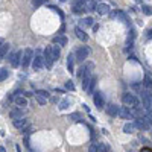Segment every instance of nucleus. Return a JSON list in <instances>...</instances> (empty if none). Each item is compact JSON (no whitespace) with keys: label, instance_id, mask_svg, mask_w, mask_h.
I'll use <instances>...</instances> for the list:
<instances>
[{"label":"nucleus","instance_id":"1","mask_svg":"<svg viewBox=\"0 0 152 152\" xmlns=\"http://www.w3.org/2000/svg\"><path fill=\"white\" fill-rule=\"evenodd\" d=\"M122 100H123V105L128 107L129 110H135V108H138V99L134 94H131V93H125Z\"/></svg>","mask_w":152,"mask_h":152},{"label":"nucleus","instance_id":"2","mask_svg":"<svg viewBox=\"0 0 152 152\" xmlns=\"http://www.w3.org/2000/svg\"><path fill=\"white\" fill-rule=\"evenodd\" d=\"M140 99L143 102V107L148 111H152V93L149 90H142L140 91Z\"/></svg>","mask_w":152,"mask_h":152},{"label":"nucleus","instance_id":"3","mask_svg":"<svg viewBox=\"0 0 152 152\" xmlns=\"http://www.w3.org/2000/svg\"><path fill=\"white\" fill-rule=\"evenodd\" d=\"M32 59H34V52H32V49H26L23 52V58H21V67L28 69Z\"/></svg>","mask_w":152,"mask_h":152},{"label":"nucleus","instance_id":"4","mask_svg":"<svg viewBox=\"0 0 152 152\" xmlns=\"http://www.w3.org/2000/svg\"><path fill=\"white\" fill-rule=\"evenodd\" d=\"M88 53H90V49L87 47V46H82V47H79L78 50H76V53H75V59L78 62H82L84 59L88 56Z\"/></svg>","mask_w":152,"mask_h":152},{"label":"nucleus","instance_id":"5","mask_svg":"<svg viewBox=\"0 0 152 152\" xmlns=\"http://www.w3.org/2000/svg\"><path fill=\"white\" fill-rule=\"evenodd\" d=\"M134 123H135V126H137L138 129H142V131H143V129L146 131V129H151V128H152V123H151L146 117H138V119H135Z\"/></svg>","mask_w":152,"mask_h":152},{"label":"nucleus","instance_id":"6","mask_svg":"<svg viewBox=\"0 0 152 152\" xmlns=\"http://www.w3.org/2000/svg\"><path fill=\"white\" fill-rule=\"evenodd\" d=\"M43 66H44V56L37 50L34 59H32V67H34V70H40Z\"/></svg>","mask_w":152,"mask_h":152},{"label":"nucleus","instance_id":"7","mask_svg":"<svg viewBox=\"0 0 152 152\" xmlns=\"http://www.w3.org/2000/svg\"><path fill=\"white\" fill-rule=\"evenodd\" d=\"M93 102H94V107L96 108L102 110V108L105 107V97H104V94H102L100 91H96V93L93 94Z\"/></svg>","mask_w":152,"mask_h":152},{"label":"nucleus","instance_id":"8","mask_svg":"<svg viewBox=\"0 0 152 152\" xmlns=\"http://www.w3.org/2000/svg\"><path fill=\"white\" fill-rule=\"evenodd\" d=\"M43 56H44V66H46L47 69H50V67H52V64H53L52 49H50V47H46V49H44V52H43Z\"/></svg>","mask_w":152,"mask_h":152},{"label":"nucleus","instance_id":"9","mask_svg":"<svg viewBox=\"0 0 152 152\" xmlns=\"http://www.w3.org/2000/svg\"><path fill=\"white\" fill-rule=\"evenodd\" d=\"M47 97H49V93L44 90H38L35 93V99L40 105H46L47 104Z\"/></svg>","mask_w":152,"mask_h":152},{"label":"nucleus","instance_id":"10","mask_svg":"<svg viewBox=\"0 0 152 152\" xmlns=\"http://www.w3.org/2000/svg\"><path fill=\"white\" fill-rule=\"evenodd\" d=\"M14 123V126L18 129V131H21L23 132L26 128L29 126V122H28V119H24V117H21V119H15V120L12 122Z\"/></svg>","mask_w":152,"mask_h":152},{"label":"nucleus","instance_id":"11","mask_svg":"<svg viewBox=\"0 0 152 152\" xmlns=\"http://www.w3.org/2000/svg\"><path fill=\"white\" fill-rule=\"evenodd\" d=\"M21 58H23V55H21V52H14L12 55L9 56V62H11V66L12 67H18V64L21 61Z\"/></svg>","mask_w":152,"mask_h":152},{"label":"nucleus","instance_id":"12","mask_svg":"<svg viewBox=\"0 0 152 152\" xmlns=\"http://www.w3.org/2000/svg\"><path fill=\"white\" fill-rule=\"evenodd\" d=\"M119 117H122V119H132L134 117L132 110H129L128 107H120V108H119Z\"/></svg>","mask_w":152,"mask_h":152},{"label":"nucleus","instance_id":"13","mask_svg":"<svg viewBox=\"0 0 152 152\" xmlns=\"http://www.w3.org/2000/svg\"><path fill=\"white\" fill-rule=\"evenodd\" d=\"M82 8L84 11H94L97 9V5L94 0H82Z\"/></svg>","mask_w":152,"mask_h":152},{"label":"nucleus","instance_id":"14","mask_svg":"<svg viewBox=\"0 0 152 152\" xmlns=\"http://www.w3.org/2000/svg\"><path fill=\"white\" fill-rule=\"evenodd\" d=\"M9 116H11V119H21L24 116V110H21V108H14V110H11L9 111Z\"/></svg>","mask_w":152,"mask_h":152},{"label":"nucleus","instance_id":"15","mask_svg":"<svg viewBox=\"0 0 152 152\" xmlns=\"http://www.w3.org/2000/svg\"><path fill=\"white\" fill-rule=\"evenodd\" d=\"M107 113L110 114L111 117H116V116H119V107L114 105V104H110L107 107Z\"/></svg>","mask_w":152,"mask_h":152},{"label":"nucleus","instance_id":"16","mask_svg":"<svg viewBox=\"0 0 152 152\" xmlns=\"http://www.w3.org/2000/svg\"><path fill=\"white\" fill-rule=\"evenodd\" d=\"M135 129H137L135 123H134V122H128V123L123 126V132H126V134H132V132H135Z\"/></svg>","mask_w":152,"mask_h":152},{"label":"nucleus","instance_id":"17","mask_svg":"<svg viewBox=\"0 0 152 152\" xmlns=\"http://www.w3.org/2000/svg\"><path fill=\"white\" fill-rule=\"evenodd\" d=\"M75 34H76V37H78L79 40H82V41H87V40H88V37H87V34L84 32V29L79 28V26L75 29Z\"/></svg>","mask_w":152,"mask_h":152},{"label":"nucleus","instance_id":"18","mask_svg":"<svg viewBox=\"0 0 152 152\" xmlns=\"http://www.w3.org/2000/svg\"><path fill=\"white\" fill-rule=\"evenodd\" d=\"M97 12H99L100 15H107L108 12H110V6H108L107 3H100V5H97Z\"/></svg>","mask_w":152,"mask_h":152},{"label":"nucleus","instance_id":"19","mask_svg":"<svg viewBox=\"0 0 152 152\" xmlns=\"http://www.w3.org/2000/svg\"><path fill=\"white\" fill-rule=\"evenodd\" d=\"M53 43L58 44V46H66L67 44V38L64 35H56L55 38H53Z\"/></svg>","mask_w":152,"mask_h":152},{"label":"nucleus","instance_id":"20","mask_svg":"<svg viewBox=\"0 0 152 152\" xmlns=\"http://www.w3.org/2000/svg\"><path fill=\"white\" fill-rule=\"evenodd\" d=\"M90 26H93V18L91 17H85V18H82L81 20V26L79 28H90Z\"/></svg>","mask_w":152,"mask_h":152},{"label":"nucleus","instance_id":"21","mask_svg":"<svg viewBox=\"0 0 152 152\" xmlns=\"http://www.w3.org/2000/svg\"><path fill=\"white\" fill-rule=\"evenodd\" d=\"M15 105H17L18 108H21V107H26L28 105V100H26V97H21V96H17L15 97Z\"/></svg>","mask_w":152,"mask_h":152},{"label":"nucleus","instance_id":"22","mask_svg":"<svg viewBox=\"0 0 152 152\" xmlns=\"http://www.w3.org/2000/svg\"><path fill=\"white\" fill-rule=\"evenodd\" d=\"M75 55H72V53H70V55L67 56V69H69V72H73V66H75Z\"/></svg>","mask_w":152,"mask_h":152},{"label":"nucleus","instance_id":"23","mask_svg":"<svg viewBox=\"0 0 152 152\" xmlns=\"http://www.w3.org/2000/svg\"><path fill=\"white\" fill-rule=\"evenodd\" d=\"M8 50H9V44L8 43H3V44L0 46V59L5 58V55L8 53Z\"/></svg>","mask_w":152,"mask_h":152},{"label":"nucleus","instance_id":"24","mask_svg":"<svg viewBox=\"0 0 152 152\" xmlns=\"http://www.w3.org/2000/svg\"><path fill=\"white\" fill-rule=\"evenodd\" d=\"M143 87H145L146 90L152 91V79L149 78V76H146V78L143 79Z\"/></svg>","mask_w":152,"mask_h":152},{"label":"nucleus","instance_id":"25","mask_svg":"<svg viewBox=\"0 0 152 152\" xmlns=\"http://www.w3.org/2000/svg\"><path fill=\"white\" fill-rule=\"evenodd\" d=\"M93 79H94L93 76H88V78H85L82 82H81V84H82V88H84L85 91L88 90V87H90V84H91V81H93Z\"/></svg>","mask_w":152,"mask_h":152},{"label":"nucleus","instance_id":"26","mask_svg":"<svg viewBox=\"0 0 152 152\" xmlns=\"http://www.w3.org/2000/svg\"><path fill=\"white\" fill-rule=\"evenodd\" d=\"M50 49H52V56H53V61H56V59L59 58V53H61V52H59L58 46H52Z\"/></svg>","mask_w":152,"mask_h":152},{"label":"nucleus","instance_id":"27","mask_svg":"<svg viewBox=\"0 0 152 152\" xmlns=\"http://www.w3.org/2000/svg\"><path fill=\"white\" fill-rule=\"evenodd\" d=\"M8 75H9V72H8V69H0V82H3L5 79L8 78Z\"/></svg>","mask_w":152,"mask_h":152},{"label":"nucleus","instance_id":"28","mask_svg":"<svg viewBox=\"0 0 152 152\" xmlns=\"http://www.w3.org/2000/svg\"><path fill=\"white\" fill-rule=\"evenodd\" d=\"M47 0H32V6L34 8H40L41 5H44Z\"/></svg>","mask_w":152,"mask_h":152},{"label":"nucleus","instance_id":"29","mask_svg":"<svg viewBox=\"0 0 152 152\" xmlns=\"http://www.w3.org/2000/svg\"><path fill=\"white\" fill-rule=\"evenodd\" d=\"M70 105V99H69V97H67V99H64L62 102H61V104H59V110H66V108Z\"/></svg>","mask_w":152,"mask_h":152},{"label":"nucleus","instance_id":"30","mask_svg":"<svg viewBox=\"0 0 152 152\" xmlns=\"http://www.w3.org/2000/svg\"><path fill=\"white\" fill-rule=\"evenodd\" d=\"M97 151H99V143H91L88 148V152H97Z\"/></svg>","mask_w":152,"mask_h":152},{"label":"nucleus","instance_id":"31","mask_svg":"<svg viewBox=\"0 0 152 152\" xmlns=\"http://www.w3.org/2000/svg\"><path fill=\"white\" fill-rule=\"evenodd\" d=\"M97 152H110V148H108L107 145H104V143H99V151Z\"/></svg>","mask_w":152,"mask_h":152},{"label":"nucleus","instance_id":"32","mask_svg":"<svg viewBox=\"0 0 152 152\" xmlns=\"http://www.w3.org/2000/svg\"><path fill=\"white\" fill-rule=\"evenodd\" d=\"M117 17L120 18V20H123V23H125V24H128V18H126V15H125L123 12H117Z\"/></svg>","mask_w":152,"mask_h":152},{"label":"nucleus","instance_id":"33","mask_svg":"<svg viewBox=\"0 0 152 152\" xmlns=\"http://www.w3.org/2000/svg\"><path fill=\"white\" fill-rule=\"evenodd\" d=\"M143 12L146 15H152V8L151 6H143Z\"/></svg>","mask_w":152,"mask_h":152},{"label":"nucleus","instance_id":"34","mask_svg":"<svg viewBox=\"0 0 152 152\" xmlns=\"http://www.w3.org/2000/svg\"><path fill=\"white\" fill-rule=\"evenodd\" d=\"M79 117H81V116H79V113H72V114L69 116V119H72V120H78Z\"/></svg>","mask_w":152,"mask_h":152},{"label":"nucleus","instance_id":"35","mask_svg":"<svg viewBox=\"0 0 152 152\" xmlns=\"http://www.w3.org/2000/svg\"><path fill=\"white\" fill-rule=\"evenodd\" d=\"M66 88L67 90H75V85H73L72 81H67V82H66Z\"/></svg>","mask_w":152,"mask_h":152},{"label":"nucleus","instance_id":"36","mask_svg":"<svg viewBox=\"0 0 152 152\" xmlns=\"http://www.w3.org/2000/svg\"><path fill=\"white\" fill-rule=\"evenodd\" d=\"M32 131H34V126H31V125H29V126H28V128H26V129H24V131H23V132H24L26 135H28V134H31Z\"/></svg>","mask_w":152,"mask_h":152},{"label":"nucleus","instance_id":"37","mask_svg":"<svg viewBox=\"0 0 152 152\" xmlns=\"http://www.w3.org/2000/svg\"><path fill=\"white\" fill-rule=\"evenodd\" d=\"M142 152H152V149H149V148H143Z\"/></svg>","mask_w":152,"mask_h":152},{"label":"nucleus","instance_id":"38","mask_svg":"<svg viewBox=\"0 0 152 152\" xmlns=\"http://www.w3.org/2000/svg\"><path fill=\"white\" fill-rule=\"evenodd\" d=\"M0 152H6V149H5L3 146H0Z\"/></svg>","mask_w":152,"mask_h":152},{"label":"nucleus","instance_id":"39","mask_svg":"<svg viewBox=\"0 0 152 152\" xmlns=\"http://www.w3.org/2000/svg\"><path fill=\"white\" fill-rule=\"evenodd\" d=\"M148 37H149V38H152V31H149V32H148Z\"/></svg>","mask_w":152,"mask_h":152},{"label":"nucleus","instance_id":"40","mask_svg":"<svg viewBox=\"0 0 152 152\" xmlns=\"http://www.w3.org/2000/svg\"><path fill=\"white\" fill-rule=\"evenodd\" d=\"M59 2H67V0H59Z\"/></svg>","mask_w":152,"mask_h":152},{"label":"nucleus","instance_id":"41","mask_svg":"<svg viewBox=\"0 0 152 152\" xmlns=\"http://www.w3.org/2000/svg\"><path fill=\"white\" fill-rule=\"evenodd\" d=\"M2 44H3V43H2V41H0V46H2Z\"/></svg>","mask_w":152,"mask_h":152},{"label":"nucleus","instance_id":"42","mask_svg":"<svg viewBox=\"0 0 152 152\" xmlns=\"http://www.w3.org/2000/svg\"><path fill=\"white\" fill-rule=\"evenodd\" d=\"M110 152H111V151H110Z\"/></svg>","mask_w":152,"mask_h":152}]
</instances>
